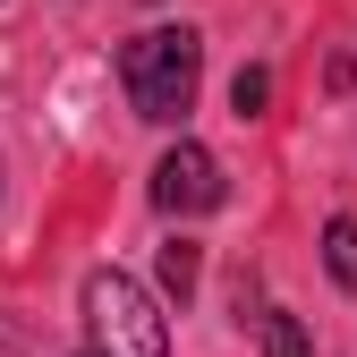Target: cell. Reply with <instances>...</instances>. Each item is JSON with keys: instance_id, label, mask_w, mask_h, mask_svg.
I'll use <instances>...</instances> for the list:
<instances>
[{"instance_id": "cell-1", "label": "cell", "mask_w": 357, "mask_h": 357, "mask_svg": "<svg viewBox=\"0 0 357 357\" xmlns=\"http://www.w3.org/2000/svg\"><path fill=\"white\" fill-rule=\"evenodd\" d=\"M196 77H204V43L188 26H145V34L119 43V85H128V102H137V119H162V128L188 119Z\"/></svg>"}, {"instance_id": "cell-6", "label": "cell", "mask_w": 357, "mask_h": 357, "mask_svg": "<svg viewBox=\"0 0 357 357\" xmlns=\"http://www.w3.org/2000/svg\"><path fill=\"white\" fill-rule=\"evenodd\" d=\"M255 324H264V357H306V324L298 315L273 306V315H255Z\"/></svg>"}, {"instance_id": "cell-5", "label": "cell", "mask_w": 357, "mask_h": 357, "mask_svg": "<svg viewBox=\"0 0 357 357\" xmlns=\"http://www.w3.org/2000/svg\"><path fill=\"white\" fill-rule=\"evenodd\" d=\"M324 264H332V281H340V289H357V221H349V213L324 230Z\"/></svg>"}, {"instance_id": "cell-7", "label": "cell", "mask_w": 357, "mask_h": 357, "mask_svg": "<svg viewBox=\"0 0 357 357\" xmlns=\"http://www.w3.org/2000/svg\"><path fill=\"white\" fill-rule=\"evenodd\" d=\"M264 94H273V77H264V68H238V77H230V111H238V119H255Z\"/></svg>"}, {"instance_id": "cell-8", "label": "cell", "mask_w": 357, "mask_h": 357, "mask_svg": "<svg viewBox=\"0 0 357 357\" xmlns=\"http://www.w3.org/2000/svg\"><path fill=\"white\" fill-rule=\"evenodd\" d=\"M85 357H111V349H85Z\"/></svg>"}, {"instance_id": "cell-4", "label": "cell", "mask_w": 357, "mask_h": 357, "mask_svg": "<svg viewBox=\"0 0 357 357\" xmlns=\"http://www.w3.org/2000/svg\"><path fill=\"white\" fill-rule=\"evenodd\" d=\"M196 281H204V247H196V238H170V247H162V289L188 306V298H196Z\"/></svg>"}, {"instance_id": "cell-3", "label": "cell", "mask_w": 357, "mask_h": 357, "mask_svg": "<svg viewBox=\"0 0 357 357\" xmlns=\"http://www.w3.org/2000/svg\"><path fill=\"white\" fill-rule=\"evenodd\" d=\"M221 196H230V178H221V162H213L204 145H188V137H178V145L153 162V204H162V213L196 221V213H213Z\"/></svg>"}, {"instance_id": "cell-2", "label": "cell", "mask_w": 357, "mask_h": 357, "mask_svg": "<svg viewBox=\"0 0 357 357\" xmlns=\"http://www.w3.org/2000/svg\"><path fill=\"white\" fill-rule=\"evenodd\" d=\"M85 324H94V349H111V357H170V332L153 315V298L128 273H111V264L85 273Z\"/></svg>"}]
</instances>
